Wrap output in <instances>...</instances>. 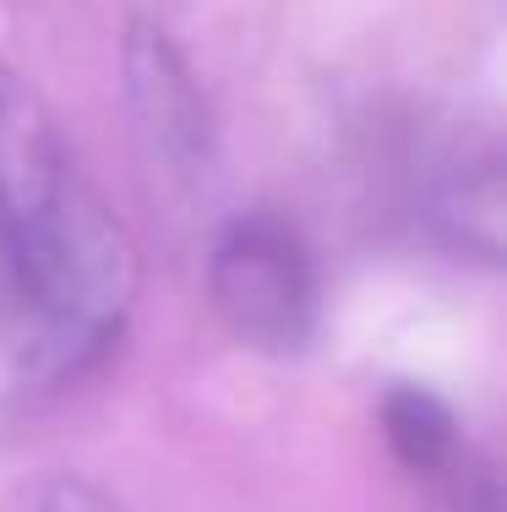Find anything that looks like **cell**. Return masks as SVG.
Wrapping results in <instances>:
<instances>
[{
	"label": "cell",
	"mask_w": 507,
	"mask_h": 512,
	"mask_svg": "<svg viewBox=\"0 0 507 512\" xmlns=\"http://www.w3.org/2000/svg\"><path fill=\"white\" fill-rule=\"evenodd\" d=\"M137 295V256L82 180L50 109L0 77V360L55 387L110 349Z\"/></svg>",
	"instance_id": "1"
},
{
	"label": "cell",
	"mask_w": 507,
	"mask_h": 512,
	"mask_svg": "<svg viewBox=\"0 0 507 512\" xmlns=\"http://www.w3.org/2000/svg\"><path fill=\"white\" fill-rule=\"evenodd\" d=\"M0 512H120V502L82 474H33L0 496Z\"/></svg>",
	"instance_id": "5"
},
{
	"label": "cell",
	"mask_w": 507,
	"mask_h": 512,
	"mask_svg": "<svg viewBox=\"0 0 507 512\" xmlns=\"http://www.w3.org/2000/svg\"><path fill=\"white\" fill-rule=\"evenodd\" d=\"M208 295L224 327L251 349L289 355L317 327V267L295 224L240 213L208 246Z\"/></svg>",
	"instance_id": "2"
},
{
	"label": "cell",
	"mask_w": 507,
	"mask_h": 512,
	"mask_svg": "<svg viewBox=\"0 0 507 512\" xmlns=\"http://www.w3.org/2000/svg\"><path fill=\"white\" fill-rule=\"evenodd\" d=\"M426 224L437 240L475 262H502L507 251V191L502 153L491 142H458L426 175Z\"/></svg>",
	"instance_id": "4"
},
{
	"label": "cell",
	"mask_w": 507,
	"mask_h": 512,
	"mask_svg": "<svg viewBox=\"0 0 507 512\" xmlns=\"http://www.w3.org/2000/svg\"><path fill=\"white\" fill-rule=\"evenodd\" d=\"M120 77H126V109L142 158L169 180L208 175L213 164L208 99H202L186 55L169 44L159 22H131L126 50H120Z\"/></svg>",
	"instance_id": "3"
}]
</instances>
